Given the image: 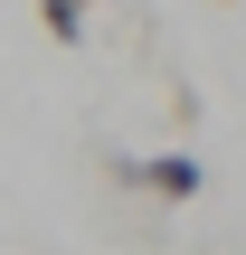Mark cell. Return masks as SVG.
<instances>
[{
    "instance_id": "obj_1",
    "label": "cell",
    "mask_w": 246,
    "mask_h": 255,
    "mask_svg": "<svg viewBox=\"0 0 246 255\" xmlns=\"http://www.w3.org/2000/svg\"><path fill=\"white\" fill-rule=\"evenodd\" d=\"M133 189H152V199H199L209 170H199V151H152V161H133Z\"/></svg>"
},
{
    "instance_id": "obj_2",
    "label": "cell",
    "mask_w": 246,
    "mask_h": 255,
    "mask_svg": "<svg viewBox=\"0 0 246 255\" xmlns=\"http://www.w3.org/2000/svg\"><path fill=\"white\" fill-rule=\"evenodd\" d=\"M85 9H95V0H38V28H47L57 47H76V38H85Z\"/></svg>"
}]
</instances>
